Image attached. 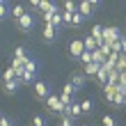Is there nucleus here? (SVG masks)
Wrapping results in <instances>:
<instances>
[{"label":"nucleus","instance_id":"f257e3e1","mask_svg":"<svg viewBox=\"0 0 126 126\" xmlns=\"http://www.w3.org/2000/svg\"><path fill=\"white\" fill-rule=\"evenodd\" d=\"M122 37H124V32H122L117 25H108V28H106V34H103V46H110V44H115L117 39H122ZM103 46H101V48H103Z\"/></svg>","mask_w":126,"mask_h":126},{"label":"nucleus","instance_id":"f03ea898","mask_svg":"<svg viewBox=\"0 0 126 126\" xmlns=\"http://www.w3.org/2000/svg\"><path fill=\"white\" fill-rule=\"evenodd\" d=\"M46 110H48L50 115H62L64 106H62V101H60V96H57V94L50 92V96L46 99Z\"/></svg>","mask_w":126,"mask_h":126},{"label":"nucleus","instance_id":"7ed1b4c3","mask_svg":"<svg viewBox=\"0 0 126 126\" xmlns=\"http://www.w3.org/2000/svg\"><path fill=\"white\" fill-rule=\"evenodd\" d=\"M83 53H85V41L83 39H73L69 44V57H71V60H80Z\"/></svg>","mask_w":126,"mask_h":126},{"label":"nucleus","instance_id":"20e7f679","mask_svg":"<svg viewBox=\"0 0 126 126\" xmlns=\"http://www.w3.org/2000/svg\"><path fill=\"white\" fill-rule=\"evenodd\" d=\"M96 7H99L96 0H83V2H78V14H83L85 18H92Z\"/></svg>","mask_w":126,"mask_h":126},{"label":"nucleus","instance_id":"39448f33","mask_svg":"<svg viewBox=\"0 0 126 126\" xmlns=\"http://www.w3.org/2000/svg\"><path fill=\"white\" fill-rule=\"evenodd\" d=\"M32 87H34V99L37 101H46L50 96V87H48V83H44V80H37Z\"/></svg>","mask_w":126,"mask_h":126},{"label":"nucleus","instance_id":"423d86ee","mask_svg":"<svg viewBox=\"0 0 126 126\" xmlns=\"http://www.w3.org/2000/svg\"><path fill=\"white\" fill-rule=\"evenodd\" d=\"M16 28H18L21 32H30L32 28H34V16H32V12H28L25 16H23V18H21L18 23H16Z\"/></svg>","mask_w":126,"mask_h":126},{"label":"nucleus","instance_id":"0eeeda50","mask_svg":"<svg viewBox=\"0 0 126 126\" xmlns=\"http://www.w3.org/2000/svg\"><path fill=\"white\" fill-rule=\"evenodd\" d=\"M57 28L53 25H44V30H41V37H44V41H55V37H57Z\"/></svg>","mask_w":126,"mask_h":126},{"label":"nucleus","instance_id":"6e6552de","mask_svg":"<svg viewBox=\"0 0 126 126\" xmlns=\"http://www.w3.org/2000/svg\"><path fill=\"white\" fill-rule=\"evenodd\" d=\"M117 92H119V85H115V83H108L106 87H103V96H106V101H108V103L115 99V94H117Z\"/></svg>","mask_w":126,"mask_h":126},{"label":"nucleus","instance_id":"1a4fd4ad","mask_svg":"<svg viewBox=\"0 0 126 126\" xmlns=\"http://www.w3.org/2000/svg\"><path fill=\"white\" fill-rule=\"evenodd\" d=\"M25 14H28V12H25V7H23V5H14V7H12V18L16 21V23L25 16Z\"/></svg>","mask_w":126,"mask_h":126},{"label":"nucleus","instance_id":"9d476101","mask_svg":"<svg viewBox=\"0 0 126 126\" xmlns=\"http://www.w3.org/2000/svg\"><path fill=\"white\" fill-rule=\"evenodd\" d=\"M83 41H85V50H99V41H96L92 34H85Z\"/></svg>","mask_w":126,"mask_h":126},{"label":"nucleus","instance_id":"9b49d317","mask_svg":"<svg viewBox=\"0 0 126 126\" xmlns=\"http://www.w3.org/2000/svg\"><path fill=\"white\" fill-rule=\"evenodd\" d=\"M12 60L25 62V60H28V55H25V48H23V46H16V48H14V53H12Z\"/></svg>","mask_w":126,"mask_h":126},{"label":"nucleus","instance_id":"f8f14e48","mask_svg":"<svg viewBox=\"0 0 126 126\" xmlns=\"http://www.w3.org/2000/svg\"><path fill=\"white\" fill-rule=\"evenodd\" d=\"M5 94H16L18 87H21V80H12V83H5Z\"/></svg>","mask_w":126,"mask_h":126},{"label":"nucleus","instance_id":"ddd939ff","mask_svg":"<svg viewBox=\"0 0 126 126\" xmlns=\"http://www.w3.org/2000/svg\"><path fill=\"white\" fill-rule=\"evenodd\" d=\"M71 83L76 85V90H83V87H85V73H73Z\"/></svg>","mask_w":126,"mask_h":126},{"label":"nucleus","instance_id":"4468645a","mask_svg":"<svg viewBox=\"0 0 126 126\" xmlns=\"http://www.w3.org/2000/svg\"><path fill=\"white\" fill-rule=\"evenodd\" d=\"M99 71H101V66L94 64V62L85 66V76H87V78H96V73H99Z\"/></svg>","mask_w":126,"mask_h":126},{"label":"nucleus","instance_id":"2eb2a0df","mask_svg":"<svg viewBox=\"0 0 126 126\" xmlns=\"http://www.w3.org/2000/svg\"><path fill=\"white\" fill-rule=\"evenodd\" d=\"M110 103H112L115 108H124V106H126V96H124L122 92H117V94H115V99L110 101Z\"/></svg>","mask_w":126,"mask_h":126},{"label":"nucleus","instance_id":"dca6fc26","mask_svg":"<svg viewBox=\"0 0 126 126\" xmlns=\"http://www.w3.org/2000/svg\"><path fill=\"white\" fill-rule=\"evenodd\" d=\"M83 23H85V16H83V14H78V12H76V14L71 16V28H76V30H78V28L83 25Z\"/></svg>","mask_w":126,"mask_h":126},{"label":"nucleus","instance_id":"f3484780","mask_svg":"<svg viewBox=\"0 0 126 126\" xmlns=\"http://www.w3.org/2000/svg\"><path fill=\"white\" fill-rule=\"evenodd\" d=\"M62 7H64L62 12H66V14H76V12H78V2H73V0H66Z\"/></svg>","mask_w":126,"mask_h":126},{"label":"nucleus","instance_id":"a211bd4d","mask_svg":"<svg viewBox=\"0 0 126 126\" xmlns=\"http://www.w3.org/2000/svg\"><path fill=\"white\" fill-rule=\"evenodd\" d=\"M2 80H5V83H12V80H18V78H16V71H14L12 66H9V69H5V71H2Z\"/></svg>","mask_w":126,"mask_h":126},{"label":"nucleus","instance_id":"6ab92c4d","mask_svg":"<svg viewBox=\"0 0 126 126\" xmlns=\"http://www.w3.org/2000/svg\"><path fill=\"white\" fill-rule=\"evenodd\" d=\"M80 108H83L85 115H90L92 110H94V101H92V99H83V101H80Z\"/></svg>","mask_w":126,"mask_h":126},{"label":"nucleus","instance_id":"aec40b11","mask_svg":"<svg viewBox=\"0 0 126 126\" xmlns=\"http://www.w3.org/2000/svg\"><path fill=\"white\" fill-rule=\"evenodd\" d=\"M34 76H37V73L25 71V73H23V76H21L18 80H21V85H30V83H37V80H34Z\"/></svg>","mask_w":126,"mask_h":126},{"label":"nucleus","instance_id":"412c9836","mask_svg":"<svg viewBox=\"0 0 126 126\" xmlns=\"http://www.w3.org/2000/svg\"><path fill=\"white\" fill-rule=\"evenodd\" d=\"M80 62H83V66L92 64V62H94V50H85V53H83V57H80Z\"/></svg>","mask_w":126,"mask_h":126},{"label":"nucleus","instance_id":"4be33fe9","mask_svg":"<svg viewBox=\"0 0 126 126\" xmlns=\"http://www.w3.org/2000/svg\"><path fill=\"white\" fill-rule=\"evenodd\" d=\"M0 16H2V21L12 16V7H9V2H2V5H0Z\"/></svg>","mask_w":126,"mask_h":126},{"label":"nucleus","instance_id":"5701e85b","mask_svg":"<svg viewBox=\"0 0 126 126\" xmlns=\"http://www.w3.org/2000/svg\"><path fill=\"white\" fill-rule=\"evenodd\" d=\"M83 115V108H80V101H73L71 103V117L76 119V117H80Z\"/></svg>","mask_w":126,"mask_h":126},{"label":"nucleus","instance_id":"b1692460","mask_svg":"<svg viewBox=\"0 0 126 126\" xmlns=\"http://www.w3.org/2000/svg\"><path fill=\"white\" fill-rule=\"evenodd\" d=\"M46 117H41V115H34L32 119H30V126H46Z\"/></svg>","mask_w":126,"mask_h":126},{"label":"nucleus","instance_id":"393cba45","mask_svg":"<svg viewBox=\"0 0 126 126\" xmlns=\"http://www.w3.org/2000/svg\"><path fill=\"white\" fill-rule=\"evenodd\" d=\"M62 94H66V96H73V94H76V85H73V83H66V85L62 87Z\"/></svg>","mask_w":126,"mask_h":126},{"label":"nucleus","instance_id":"a878e982","mask_svg":"<svg viewBox=\"0 0 126 126\" xmlns=\"http://www.w3.org/2000/svg\"><path fill=\"white\" fill-rule=\"evenodd\" d=\"M25 71L37 73V62H34V60H30V57H28V62H25Z\"/></svg>","mask_w":126,"mask_h":126},{"label":"nucleus","instance_id":"bb28decb","mask_svg":"<svg viewBox=\"0 0 126 126\" xmlns=\"http://www.w3.org/2000/svg\"><path fill=\"white\" fill-rule=\"evenodd\" d=\"M103 126H117L115 117H112V115H106V117H103Z\"/></svg>","mask_w":126,"mask_h":126},{"label":"nucleus","instance_id":"cd10ccee","mask_svg":"<svg viewBox=\"0 0 126 126\" xmlns=\"http://www.w3.org/2000/svg\"><path fill=\"white\" fill-rule=\"evenodd\" d=\"M0 126H14V122H12L7 115H2V117H0Z\"/></svg>","mask_w":126,"mask_h":126},{"label":"nucleus","instance_id":"c85d7f7f","mask_svg":"<svg viewBox=\"0 0 126 126\" xmlns=\"http://www.w3.org/2000/svg\"><path fill=\"white\" fill-rule=\"evenodd\" d=\"M122 53H124V55H126V34H124V37H122Z\"/></svg>","mask_w":126,"mask_h":126},{"label":"nucleus","instance_id":"c756f323","mask_svg":"<svg viewBox=\"0 0 126 126\" xmlns=\"http://www.w3.org/2000/svg\"><path fill=\"white\" fill-rule=\"evenodd\" d=\"M80 126H90V124H80Z\"/></svg>","mask_w":126,"mask_h":126},{"label":"nucleus","instance_id":"7c9ffc66","mask_svg":"<svg viewBox=\"0 0 126 126\" xmlns=\"http://www.w3.org/2000/svg\"><path fill=\"white\" fill-rule=\"evenodd\" d=\"M57 126H64V124H57Z\"/></svg>","mask_w":126,"mask_h":126}]
</instances>
